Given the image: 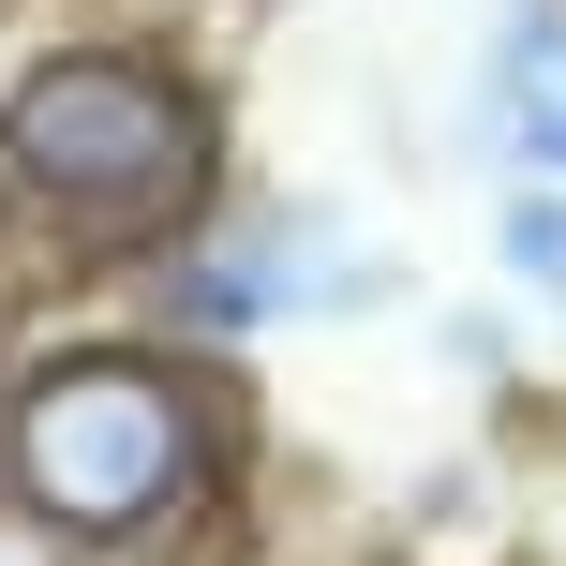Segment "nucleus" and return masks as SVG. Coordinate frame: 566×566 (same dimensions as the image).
Masks as SVG:
<instances>
[{
  "label": "nucleus",
  "mask_w": 566,
  "mask_h": 566,
  "mask_svg": "<svg viewBox=\"0 0 566 566\" xmlns=\"http://www.w3.org/2000/svg\"><path fill=\"white\" fill-rule=\"evenodd\" d=\"M328 298H373V269L328 224H224V239L179 254V313L195 328H283V313H328Z\"/></svg>",
  "instance_id": "obj_3"
},
{
  "label": "nucleus",
  "mask_w": 566,
  "mask_h": 566,
  "mask_svg": "<svg viewBox=\"0 0 566 566\" xmlns=\"http://www.w3.org/2000/svg\"><path fill=\"white\" fill-rule=\"evenodd\" d=\"M0 179L90 239H179L209 209V179H224V149H209V105L165 60L60 45L0 90Z\"/></svg>",
  "instance_id": "obj_2"
},
{
  "label": "nucleus",
  "mask_w": 566,
  "mask_h": 566,
  "mask_svg": "<svg viewBox=\"0 0 566 566\" xmlns=\"http://www.w3.org/2000/svg\"><path fill=\"white\" fill-rule=\"evenodd\" d=\"M492 119H507L537 165H566V0H522L492 30Z\"/></svg>",
  "instance_id": "obj_4"
},
{
  "label": "nucleus",
  "mask_w": 566,
  "mask_h": 566,
  "mask_svg": "<svg viewBox=\"0 0 566 566\" xmlns=\"http://www.w3.org/2000/svg\"><path fill=\"white\" fill-rule=\"evenodd\" d=\"M209 492V388L149 343H60L0 388V507H30L45 537L119 552L165 537Z\"/></svg>",
  "instance_id": "obj_1"
},
{
  "label": "nucleus",
  "mask_w": 566,
  "mask_h": 566,
  "mask_svg": "<svg viewBox=\"0 0 566 566\" xmlns=\"http://www.w3.org/2000/svg\"><path fill=\"white\" fill-rule=\"evenodd\" d=\"M0 566H75V537H45L30 507H0Z\"/></svg>",
  "instance_id": "obj_6"
},
{
  "label": "nucleus",
  "mask_w": 566,
  "mask_h": 566,
  "mask_svg": "<svg viewBox=\"0 0 566 566\" xmlns=\"http://www.w3.org/2000/svg\"><path fill=\"white\" fill-rule=\"evenodd\" d=\"M492 254H507V283H537V298L566 313V195H522L507 224H492Z\"/></svg>",
  "instance_id": "obj_5"
}]
</instances>
